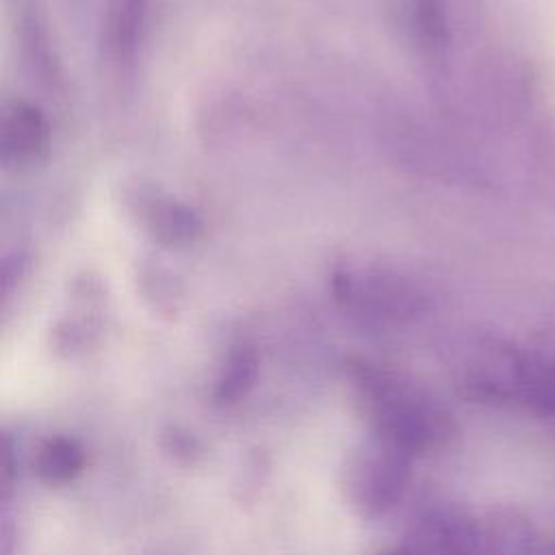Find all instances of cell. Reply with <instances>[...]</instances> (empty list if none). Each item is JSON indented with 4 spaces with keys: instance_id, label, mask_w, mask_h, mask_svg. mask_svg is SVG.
I'll return each instance as SVG.
<instances>
[{
    "instance_id": "6da1fadb",
    "label": "cell",
    "mask_w": 555,
    "mask_h": 555,
    "mask_svg": "<svg viewBox=\"0 0 555 555\" xmlns=\"http://www.w3.org/2000/svg\"><path fill=\"white\" fill-rule=\"evenodd\" d=\"M347 384L366 434L384 438L414 457L453 442L457 434L453 414L410 375L371 360H351Z\"/></svg>"
},
{
    "instance_id": "7a4b0ae2",
    "label": "cell",
    "mask_w": 555,
    "mask_h": 555,
    "mask_svg": "<svg viewBox=\"0 0 555 555\" xmlns=\"http://www.w3.org/2000/svg\"><path fill=\"white\" fill-rule=\"evenodd\" d=\"M414 455L401 447L366 434L340 464L338 488L345 505L360 520H375L392 512L408 494Z\"/></svg>"
},
{
    "instance_id": "3957f363",
    "label": "cell",
    "mask_w": 555,
    "mask_h": 555,
    "mask_svg": "<svg viewBox=\"0 0 555 555\" xmlns=\"http://www.w3.org/2000/svg\"><path fill=\"white\" fill-rule=\"evenodd\" d=\"M334 297L353 312L401 323L418 317L425 308L423 291L403 273L382 264H349L332 275Z\"/></svg>"
},
{
    "instance_id": "277c9868",
    "label": "cell",
    "mask_w": 555,
    "mask_h": 555,
    "mask_svg": "<svg viewBox=\"0 0 555 555\" xmlns=\"http://www.w3.org/2000/svg\"><path fill=\"white\" fill-rule=\"evenodd\" d=\"M401 546L412 555H494L483 520L451 505L423 512Z\"/></svg>"
},
{
    "instance_id": "5b68a950",
    "label": "cell",
    "mask_w": 555,
    "mask_h": 555,
    "mask_svg": "<svg viewBox=\"0 0 555 555\" xmlns=\"http://www.w3.org/2000/svg\"><path fill=\"white\" fill-rule=\"evenodd\" d=\"M2 158L13 165H35L48 156L50 124L30 102L11 100L0 115Z\"/></svg>"
},
{
    "instance_id": "8992f818",
    "label": "cell",
    "mask_w": 555,
    "mask_h": 555,
    "mask_svg": "<svg viewBox=\"0 0 555 555\" xmlns=\"http://www.w3.org/2000/svg\"><path fill=\"white\" fill-rule=\"evenodd\" d=\"M137 215L147 236L163 247L191 245L204 232L202 219L191 206L154 191L139 195Z\"/></svg>"
},
{
    "instance_id": "52a82bcc",
    "label": "cell",
    "mask_w": 555,
    "mask_h": 555,
    "mask_svg": "<svg viewBox=\"0 0 555 555\" xmlns=\"http://www.w3.org/2000/svg\"><path fill=\"white\" fill-rule=\"evenodd\" d=\"M87 468L85 444L67 434L43 438L33 453L30 470L35 479L48 488H61L76 481Z\"/></svg>"
},
{
    "instance_id": "ba28073f",
    "label": "cell",
    "mask_w": 555,
    "mask_h": 555,
    "mask_svg": "<svg viewBox=\"0 0 555 555\" xmlns=\"http://www.w3.org/2000/svg\"><path fill=\"white\" fill-rule=\"evenodd\" d=\"M258 373H260L258 349L247 340L234 343L228 349L219 366V373L215 377V384L210 390L212 403L219 408L236 405L251 392V388L258 382Z\"/></svg>"
},
{
    "instance_id": "9c48e42d",
    "label": "cell",
    "mask_w": 555,
    "mask_h": 555,
    "mask_svg": "<svg viewBox=\"0 0 555 555\" xmlns=\"http://www.w3.org/2000/svg\"><path fill=\"white\" fill-rule=\"evenodd\" d=\"M514 403L525 405L533 414L555 416V360L520 353Z\"/></svg>"
},
{
    "instance_id": "30bf717a",
    "label": "cell",
    "mask_w": 555,
    "mask_h": 555,
    "mask_svg": "<svg viewBox=\"0 0 555 555\" xmlns=\"http://www.w3.org/2000/svg\"><path fill=\"white\" fill-rule=\"evenodd\" d=\"M150 0H108L104 39L117 59H130L141 39Z\"/></svg>"
},
{
    "instance_id": "8fae6325",
    "label": "cell",
    "mask_w": 555,
    "mask_h": 555,
    "mask_svg": "<svg viewBox=\"0 0 555 555\" xmlns=\"http://www.w3.org/2000/svg\"><path fill=\"white\" fill-rule=\"evenodd\" d=\"M271 473V457L264 449L256 447L251 449L245 457L243 464L234 477V486H232V496L236 503L241 505H249L258 499V494L262 492L267 479Z\"/></svg>"
},
{
    "instance_id": "7c38bea8",
    "label": "cell",
    "mask_w": 555,
    "mask_h": 555,
    "mask_svg": "<svg viewBox=\"0 0 555 555\" xmlns=\"http://www.w3.org/2000/svg\"><path fill=\"white\" fill-rule=\"evenodd\" d=\"M158 447L169 460L182 466H193L202 457L199 438L180 425H167L158 436Z\"/></svg>"
},
{
    "instance_id": "4fadbf2b",
    "label": "cell",
    "mask_w": 555,
    "mask_h": 555,
    "mask_svg": "<svg viewBox=\"0 0 555 555\" xmlns=\"http://www.w3.org/2000/svg\"><path fill=\"white\" fill-rule=\"evenodd\" d=\"M414 20L429 46H440L447 39V17L440 0H414Z\"/></svg>"
},
{
    "instance_id": "5bb4252c",
    "label": "cell",
    "mask_w": 555,
    "mask_h": 555,
    "mask_svg": "<svg viewBox=\"0 0 555 555\" xmlns=\"http://www.w3.org/2000/svg\"><path fill=\"white\" fill-rule=\"evenodd\" d=\"M17 479V447L9 431L2 434L0 440V496L7 503L13 494Z\"/></svg>"
},
{
    "instance_id": "9a60e30c",
    "label": "cell",
    "mask_w": 555,
    "mask_h": 555,
    "mask_svg": "<svg viewBox=\"0 0 555 555\" xmlns=\"http://www.w3.org/2000/svg\"><path fill=\"white\" fill-rule=\"evenodd\" d=\"M531 555H555V542H551V544H542V546H538V544H535V548L531 551Z\"/></svg>"
},
{
    "instance_id": "2e32d148",
    "label": "cell",
    "mask_w": 555,
    "mask_h": 555,
    "mask_svg": "<svg viewBox=\"0 0 555 555\" xmlns=\"http://www.w3.org/2000/svg\"><path fill=\"white\" fill-rule=\"evenodd\" d=\"M377 555H412V553L405 551L403 546H397V548H386V551H382V553H377Z\"/></svg>"
}]
</instances>
